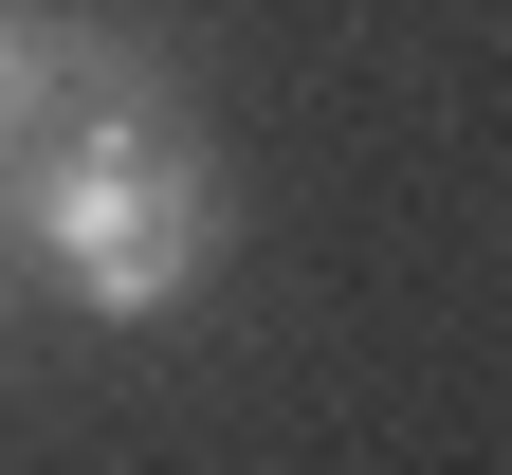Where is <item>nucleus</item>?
Returning a JSON list of instances; mask_svg holds the SVG:
<instances>
[{
    "label": "nucleus",
    "instance_id": "f257e3e1",
    "mask_svg": "<svg viewBox=\"0 0 512 475\" xmlns=\"http://www.w3.org/2000/svg\"><path fill=\"white\" fill-rule=\"evenodd\" d=\"M19 238H37V275L74 293L92 329H147V311L202 293L220 165H202V128L147 92L128 37H74V110H55V147L19 165Z\"/></svg>",
    "mask_w": 512,
    "mask_h": 475
},
{
    "label": "nucleus",
    "instance_id": "f03ea898",
    "mask_svg": "<svg viewBox=\"0 0 512 475\" xmlns=\"http://www.w3.org/2000/svg\"><path fill=\"white\" fill-rule=\"evenodd\" d=\"M74 37H92V19L0 0V165H19V147H55V110H74Z\"/></svg>",
    "mask_w": 512,
    "mask_h": 475
},
{
    "label": "nucleus",
    "instance_id": "7ed1b4c3",
    "mask_svg": "<svg viewBox=\"0 0 512 475\" xmlns=\"http://www.w3.org/2000/svg\"><path fill=\"white\" fill-rule=\"evenodd\" d=\"M0 238H19V165H0Z\"/></svg>",
    "mask_w": 512,
    "mask_h": 475
}]
</instances>
